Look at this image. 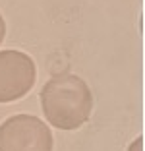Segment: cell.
<instances>
[{"label":"cell","instance_id":"cell-1","mask_svg":"<svg viewBox=\"0 0 145 151\" xmlns=\"http://www.w3.org/2000/svg\"><path fill=\"white\" fill-rule=\"evenodd\" d=\"M41 109L54 128L78 130L91 116L93 95L79 76L58 74L43 85Z\"/></svg>","mask_w":145,"mask_h":151},{"label":"cell","instance_id":"cell-2","mask_svg":"<svg viewBox=\"0 0 145 151\" xmlns=\"http://www.w3.org/2000/svg\"><path fill=\"white\" fill-rule=\"evenodd\" d=\"M0 151H52V134L41 118L14 114L0 126Z\"/></svg>","mask_w":145,"mask_h":151},{"label":"cell","instance_id":"cell-3","mask_svg":"<svg viewBox=\"0 0 145 151\" xmlns=\"http://www.w3.org/2000/svg\"><path fill=\"white\" fill-rule=\"evenodd\" d=\"M35 80L37 68L29 54L22 50H0V103L25 97Z\"/></svg>","mask_w":145,"mask_h":151},{"label":"cell","instance_id":"cell-4","mask_svg":"<svg viewBox=\"0 0 145 151\" xmlns=\"http://www.w3.org/2000/svg\"><path fill=\"white\" fill-rule=\"evenodd\" d=\"M4 35H6V23H4V18L0 14V43L4 41Z\"/></svg>","mask_w":145,"mask_h":151}]
</instances>
